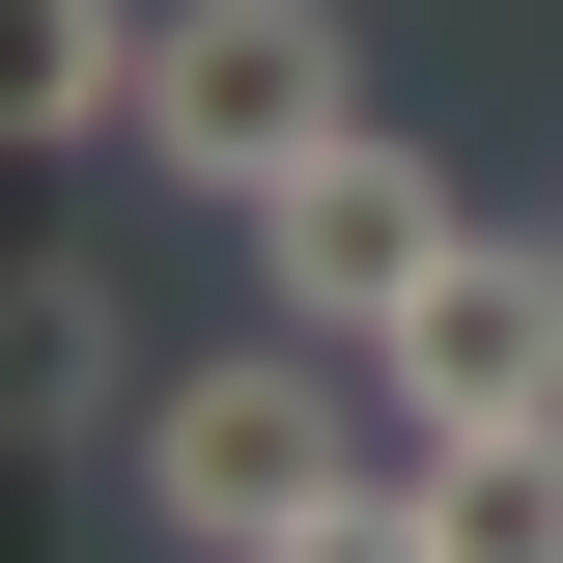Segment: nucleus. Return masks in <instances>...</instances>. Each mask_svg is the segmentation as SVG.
<instances>
[{"label":"nucleus","instance_id":"nucleus-8","mask_svg":"<svg viewBox=\"0 0 563 563\" xmlns=\"http://www.w3.org/2000/svg\"><path fill=\"white\" fill-rule=\"evenodd\" d=\"M282 563H422V479H366V507H310Z\"/></svg>","mask_w":563,"mask_h":563},{"label":"nucleus","instance_id":"nucleus-4","mask_svg":"<svg viewBox=\"0 0 563 563\" xmlns=\"http://www.w3.org/2000/svg\"><path fill=\"white\" fill-rule=\"evenodd\" d=\"M366 366H395V451L422 422H563V225H451V282Z\"/></svg>","mask_w":563,"mask_h":563},{"label":"nucleus","instance_id":"nucleus-1","mask_svg":"<svg viewBox=\"0 0 563 563\" xmlns=\"http://www.w3.org/2000/svg\"><path fill=\"white\" fill-rule=\"evenodd\" d=\"M141 507H169L198 563H282L310 507H366L339 339H225V366H169V395H141Z\"/></svg>","mask_w":563,"mask_h":563},{"label":"nucleus","instance_id":"nucleus-3","mask_svg":"<svg viewBox=\"0 0 563 563\" xmlns=\"http://www.w3.org/2000/svg\"><path fill=\"white\" fill-rule=\"evenodd\" d=\"M451 225H479V198H451L422 141H339V169H282V198H254V310L366 366V339L422 310V282H451Z\"/></svg>","mask_w":563,"mask_h":563},{"label":"nucleus","instance_id":"nucleus-5","mask_svg":"<svg viewBox=\"0 0 563 563\" xmlns=\"http://www.w3.org/2000/svg\"><path fill=\"white\" fill-rule=\"evenodd\" d=\"M141 57H169V0H0V141H29V169L141 141Z\"/></svg>","mask_w":563,"mask_h":563},{"label":"nucleus","instance_id":"nucleus-2","mask_svg":"<svg viewBox=\"0 0 563 563\" xmlns=\"http://www.w3.org/2000/svg\"><path fill=\"white\" fill-rule=\"evenodd\" d=\"M366 141V57H339V0H169V57H141V169L169 198L254 225L282 169H339Z\"/></svg>","mask_w":563,"mask_h":563},{"label":"nucleus","instance_id":"nucleus-6","mask_svg":"<svg viewBox=\"0 0 563 563\" xmlns=\"http://www.w3.org/2000/svg\"><path fill=\"white\" fill-rule=\"evenodd\" d=\"M422 563H563V422H422Z\"/></svg>","mask_w":563,"mask_h":563},{"label":"nucleus","instance_id":"nucleus-7","mask_svg":"<svg viewBox=\"0 0 563 563\" xmlns=\"http://www.w3.org/2000/svg\"><path fill=\"white\" fill-rule=\"evenodd\" d=\"M29 395H57V422L113 395V282H85V254H29Z\"/></svg>","mask_w":563,"mask_h":563}]
</instances>
